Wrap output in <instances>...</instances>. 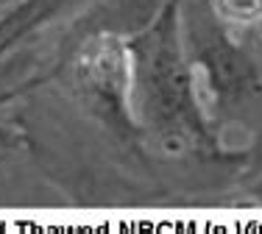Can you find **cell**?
<instances>
[{
    "label": "cell",
    "mask_w": 262,
    "mask_h": 234,
    "mask_svg": "<svg viewBox=\"0 0 262 234\" xmlns=\"http://www.w3.org/2000/svg\"><path fill=\"white\" fill-rule=\"evenodd\" d=\"M223 9L237 20H254L262 14V0H223Z\"/></svg>",
    "instance_id": "cell-1"
}]
</instances>
